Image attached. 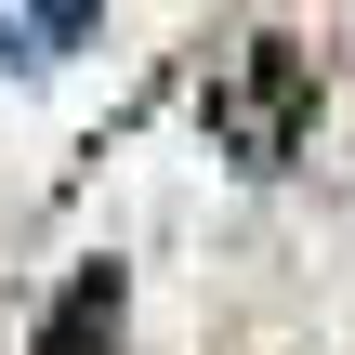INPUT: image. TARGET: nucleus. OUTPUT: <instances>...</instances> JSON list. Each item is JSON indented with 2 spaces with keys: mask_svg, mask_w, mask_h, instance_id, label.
<instances>
[{
  "mask_svg": "<svg viewBox=\"0 0 355 355\" xmlns=\"http://www.w3.org/2000/svg\"><path fill=\"white\" fill-rule=\"evenodd\" d=\"M92 13H105V0H0V53H13V66H53V53H79Z\"/></svg>",
  "mask_w": 355,
  "mask_h": 355,
  "instance_id": "obj_2",
  "label": "nucleus"
},
{
  "mask_svg": "<svg viewBox=\"0 0 355 355\" xmlns=\"http://www.w3.org/2000/svg\"><path fill=\"white\" fill-rule=\"evenodd\" d=\"M303 119H316V66H303L290 40H250L237 66H211V145H224L237 171H277V158L303 145Z\"/></svg>",
  "mask_w": 355,
  "mask_h": 355,
  "instance_id": "obj_1",
  "label": "nucleus"
}]
</instances>
